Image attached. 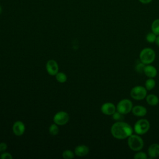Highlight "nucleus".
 <instances>
[{
	"label": "nucleus",
	"mask_w": 159,
	"mask_h": 159,
	"mask_svg": "<svg viewBox=\"0 0 159 159\" xmlns=\"http://www.w3.org/2000/svg\"><path fill=\"white\" fill-rule=\"evenodd\" d=\"M133 132L134 129L131 125L123 120L116 122L111 127V135L117 139H127Z\"/></svg>",
	"instance_id": "f257e3e1"
},
{
	"label": "nucleus",
	"mask_w": 159,
	"mask_h": 159,
	"mask_svg": "<svg viewBox=\"0 0 159 159\" xmlns=\"http://www.w3.org/2000/svg\"><path fill=\"white\" fill-rule=\"evenodd\" d=\"M127 145L132 151L138 152L143 148L144 142L140 135L132 134L127 138Z\"/></svg>",
	"instance_id": "f03ea898"
},
{
	"label": "nucleus",
	"mask_w": 159,
	"mask_h": 159,
	"mask_svg": "<svg viewBox=\"0 0 159 159\" xmlns=\"http://www.w3.org/2000/svg\"><path fill=\"white\" fill-rule=\"evenodd\" d=\"M155 51L149 47L143 48L139 54V59L142 63L145 65H149L153 63L155 59Z\"/></svg>",
	"instance_id": "7ed1b4c3"
},
{
	"label": "nucleus",
	"mask_w": 159,
	"mask_h": 159,
	"mask_svg": "<svg viewBox=\"0 0 159 159\" xmlns=\"http://www.w3.org/2000/svg\"><path fill=\"white\" fill-rule=\"evenodd\" d=\"M150 124L149 121L146 119H140L138 120L134 127V132L138 135L146 134L150 129Z\"/></svg>",
	"instance_id": "20e7f679"
},
{
	"label": "nucleus",
	"mask_w": 159,
	"mask_h": 159,
	"mask_svg": "<svg viewBox=\"0 0 159 159\" xmlns=\"http://www.w3.org/2000/svg\"><path fill=\"white\" fill-rule=\"evenodd\" d=\"M130 96L135 100L140 101L146 98L147 95V90L145 86H135L133 87L130 92Z\"/></svg>",
	"instance_id": "39448f33"
},
{
	"label": "nucleus",
	"mask_w": 159,
	"mask_h": 159,
	"mask_svg": "<svg viewBox=\"0 0 159 159\" xmlns=\"http://www.w3.org/2000/svg\"><path fill=\"white\" fill-rule=\"evenodd\" d=\"M133 107L132 102L129 99H123L117 104L116 110L122 114H127L132 111Z\"/></svg>",
	"instance_id": "423d86ee"
},
{
	"label": "nucleus",
	"mask_w": 159,
	"mask_h": 159,
	"mask_svg": "<svg viewBox=\"0 0 159 159\" xmlns=\"http://www.w3.org/2000/svg\"><path fill=\"white\" fill-rule=\"evenodd\" d=\"M70 117L68 114L63 111H58L53 116V122L58 125H65L69 120Z\"/></svg>",
	"instance_id": "0eeeda50"
},
{
	"label": "nucleus",
	"mask_w": 159,
	"mask_h": 159,
	"mask_svg": "<svg viewBox=\"0 0 159 159\" xmlns=\"http://www.w3.org/2000/svg\"><path fill=\"white\" fill-rule=\"evenodd\" d=\"M45 68L47 72L51 76H55L59 70L58 63L55 60H49L46 63Z\"/></svg>",
	"instance_id": "6e6552de"
},
{
	"label": "nucleus",
	"mask_w": 159,
	"mask_h": 159,
	"mask_svg": "<svg viewBox=\"0 0 159 159\" xmlns=\"http://www.w3.org/2000/svg\"><path fill=\"white\" fill-rule=\"evenodd\" d=\"M101 111L104 115L112 116L117 110L116 106L112 102H107L102 104Z\"/></svg>",
	"instance_id": "1a4fd4ad"
},
{
	"label": "nucleus",
	"mask_w": 159,
	"mask_h": 159,
	"mask_svg": "<svg viewBox=\"0 0 159 159\" xmlns=\"http://www.w3.org/2000/svg\"><path fill=\"white\" fill-rule=\"evenodd\" d=\"M12 132L16 136L22 135L25 130V126L23 122L20 120L16 121L12 125Z\"/></svg>",
	"instance_id": "9d476101"
},
{
	"label": "nucleus",
	"mask_w": 159,
	"mask_h": 159,
	"mask_svg": "<svg viewBox=\"0 0 159 159\" xmlns=\"http://www.w3.org/2000/svg\"><path fill=\"white\" fill-rule=\"evenodd\" d=\"M89 152V147L85 145H80L75 147L74 153L78 157H84L88 154Z\"/></svg>",
	"instance_id": "9b49d317"
},
{
	"label": "nucleus",
	"mask_w": 159,
	"mask_h": 159,
	"mask_svg": "<svg viewBox=\"0 0 159 159\" xmlns=\"http://www.w3.org/2000/svg\"><path fill=\"white\" fill-rule=\"evenodd\" d=\"M132 114L137 117H143L147 113V110L145 107L140 105L133 106L132 109Z\"/></svg>",
	"instance_id": "f8f14e48"
},
{
	"label": "nucleus",
	"mask_w": 159,
	"mask_h": 159,
	"mask_svg": "<svg viewBox=\"0 0 159 159\" xmlns=\"http://www.w3.org/2000/svg\"><path fill=\"white\" fill-rule=\"evenodd\" d=\"M148 155L152 158H157L159 156V144L154 143L151 144L148 148Z\"/></svg>",
	"instance_id": "ddd939ff"
},
{
	"label": "nucleus",
	"mask_w": 159,
	"mask_h": 159,
	"mask_svg": "<svg viewBox=\"0 0 159 159\" xmlns=\"http://www.w3.org/2000/svg\"><path fill=\"white\" fill-rule=\"evenodd\" d=\"M143 73L148 78H153L157 75V70L154 66L149 64V65H145Z\"/></svg>",
	"instance_id": "4468645a"
},
{
	"label": "nucleus",
	"mask_w": 159,
	"mask_h": 159,
	"mask_svg": "<svg viewBox=\"0 0 159 159\" xmlns=\"http://www.w3.org/2000/svg\"><path fill=\"white\" fill-rule=\"evenodd\" d=\"M146 101L150 106H155L159 102V98L157 95L154 94H150L147 95Z\"/></svg>",
	"instance_id": "2eb2a0df"
},
{
	"label": "nucleus",
	"mask_w": 159,
	"mask_h": 159,
	"mask_svg": "<svg viewBox=\"0 0 159 159\" xmlns=\"http://www.w3.org/2000/svg\"><path fill=\"white\" fill-rule=\"evenodd\" d=\"M155 85H156V82L153 78H148V79H147L145 81V87L147 91H150L153 89L155 88Z\"/></svg>",
	"instance_id": "dca6fc26"
},
{
	"label": "nucleus",
	"mask_w": 159,
	"mask_h": 159,
	"mask_svg": "<svg viewBox=\"0 0 159 159\" xmlns=\"http://www.w3.org/2000/svg\"><path fill=\"white\" fill-rule=\"evenodd\" d=\"M152 32L155 35H159V19L154 20L151 25Z\"/></svg>",
	"instance_id": "f3484780"
},
{
	"label": "nucleus",
	"mask_w": 159,
	"mask_h": 159,
	"mask_svg": "<svg viewBox=\"0 0 159 159\" xmlns=\"http://www.w3.org/2000/svg\"><path fill=\"white\" fill-rule=\"evenodd\" d=\"M55 78L60 83H64L67 81V76L63 72H58L55 75Z\"/></svg>",
	"instance_id": "a211bd4d"
},
{
	"label": "nucleus",
	"mask_w": 159,
	"mask_h": 159,
	"mask_svg": "<svg viewBox=\"0 0 159 159\" xmlns=\"http://www.w3.org/2000/svg\"><path fill=\"white\" fill-rule=\"evenodd\" d=\"M49 130V133L50 135H58V132H59V128H58V125L57 124H56L55 123L52 124L48 129Z\"/></svg>",
	"instance_id": "6ab92c4d"
},
{
	"label": "nucleus",
	"mask_w": 159,
	"mask_h": 159,
	"mask_svg": "<svg viewBox=\"0 0 159 159\" xmlns=\"http://www.w3.org/2000/svg\"><path fill=\"white\" fill-rule=\"evenodd\" d=\"M75 153L71 150H65L62 153V157L64 159H71L75 157Z\"/></svg>",
	"instance_id": "aec40b11"
},
{
	"label": "nucleus",
	"mask_w": 159,
	"mask_h": 159,
	"mask_svg": "<svg viewBox=\"0 0 159 159\" xmlns=\"http://www.w3.org/2000/svg\"><path fill=\"white\" fill-rule=\"evenodd\" d=\"M145 66V64H144L141 61H140L139 62H137L136 63V65H135V71L139 73H143Z\"/></svg>",
	"instance_id": "412c9836"
},
{
	"label": "nucleus",
	"mask_w": 159,
	"mask_h": 159,
	"mask_svg": "<svg viewBox=\"0 0 159 159\" xmlns=\"http://www.w3.org/2000/svg\"><path fill=\"white\" fill-rule=\"evenodd\" d=\"M112 117L113 119V120H116V122L117 121H122L124 119V114H122V113L118 112L117 111H116L112 115Z\"/></svg>",
	"instance_id": "4be33fe9"
},
{
	"label": "nucleus",
	"mask_w": 159,
	"mask_h": 159,
	"mask_svg": "<svg viewBox=\"0 0 159 159\" xmlns=\"http://www.w3.org/2000/svg\"><path fill=\"white\" fill-rule=\"evenodd\" d=\"M157 36V35H155L153 32H149L146 35V40L149 43H153L155 42Z\"/></svg>",
	"instance_id": "5701e85b"
},
{
	"label": "nucleus",
	"mask_w": 159,
	"mask_h": 159,
	"mask_svg": "<svg viewBox=\"0 0 159 159\" xmlns=\"http://www.w3.org/2000/svg\"><path fill=\"white\" fill-rule=\"evenodd\" d=\"M134 158L135 159H147L148 158V156L145 152H141L140 150L137 152V153L134 155Z\"/></svg>",
	"instance_id": "b1692460"
},
{
	"label": "nucleus",
	"mask_w": 159,
	"mask_h": 159,
	"mask_svg": "<svg viewBox=\"0 0 159 159\" xmlns=\"http://www.w3.org/2000/svg\"><path fill=\"white\" fill-rule=\"evenodd\" d=\"M12 155L9 152H4L0 154V158L1 159H12Z\"/></svg>",
	"instance_id": "393cba45"
},
{
	"label": "nucleus",
	"mask_w": 159,
	"mask_h": 159,
	"mask_svg": "<svg viewBox=\"0 0 159 159\" xmlns=\"http://www.w3.org/2000/svg\"><path fill=\"white\" fill-rule=\"evenodd\" d=\"M7 148V145L5 142H1L0 143V152H6Z\"/></svg>",
	"instance_id": "a878e982"
},
{
	"label": "nucleus",
	"mask_w": 159,
	"mask_h": 159,
	"mask_svg": "<svg viewBox=\"0 0 159 159\" xmlns=\"http://www.w3.org/2000/svg\"><path fill=\"white\" fill-rule=\"evenodd\" d=\"M139 2H140L142 4H149L150 3L152 0H139Z\"/></svg>",
	"instance_id": "bb28decb"
},
{
	"label": "nucleus",
	"mask_w": 159,
	"mask_h": 159,
	"mask_svg": "<svg viewBox=\"0 0 159 159\" xmlns=\"http://www.w3.org/2000/svg\"><path fill=\"white\" fill-rule=\"evenodd\" d=\"M155 43H156V45L159 47V35H157V38H156V40H155Z\"/></svg>",
	"instance_id": "cd10ccee"
},
{
	"label": "nucleus",
	"mask_w": 159,
	"mask_h": 159,
	"mask_svg": "<svg viewBox=\"0 0 159 159\" xmlns=\"http://www.w3.org/2000/svg\"><path fill=\"white\" fill-rule=\"evenodd\" d=\"M2 8L1 6L0 5V14L2 13Z\"/></svg>",
	"instance_id": "c85d7f7f"
}]
</instances>
